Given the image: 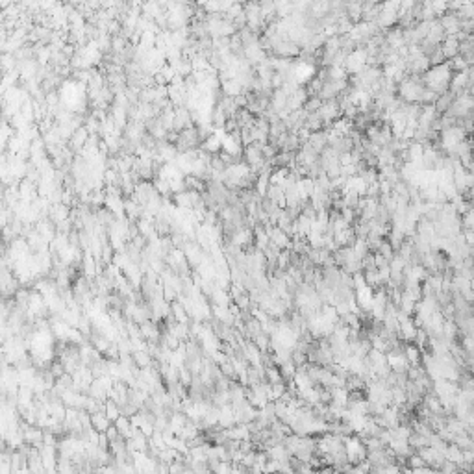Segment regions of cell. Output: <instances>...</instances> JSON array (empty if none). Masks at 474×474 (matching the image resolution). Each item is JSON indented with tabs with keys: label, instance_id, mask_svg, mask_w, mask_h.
<instances>
[{
	"label": "cell",
	"instance_id": "3957f363",
	"mask_svg": "<svg viewBox=\"0 0 474 474\" xmlns=\"http://www.w3.org/2000/svg\"><path fill=\"white\" fill-rule=\"evenodd\" d=\"M104 413H106V417L110 420H115L121 417V413H119V407L113 404V402H106V406H104Z\"/></svg>",
	"mask_w": 474,
	"mask_h": 474
},
{
	"label": "cell",
	"instance_id": "277c9868",
	"mask_svg": "<svg viewBox=\"0 0 474 474\" xmlns=\"http://www.w3.org/2000/svg\"><path fill=\"white\" fill-rule=\"evenodd\" d=\"M134 361H135L137 365H139V367H145V365H148L150 358H148V356H146L145 352H135V354H134Z\"/></svg>",
	"mask_w": 474,
	"mask_h": 474
},
{
	"label": "cell",
	"instance_id": "6da1fadb",
	"mask_svg": "<svg viewBox=\"0 0 474 474\" xmlns=\"http://www.w3.org/2000/svg\"><path fill=\"white\" fill-rule=\"evenodd\" d=\"M243 85L239 84V80H228V82H222L220 84V91H222V95L224 97H230V98H235L239 97L241 93H243Z\"/></svg>",
	"mask_w": 474,
	"mask_h": 474
},
{
	"label": "cell",
	"instance_id": "7a4b0ae2",
	"mask_svg": "<svg viewBox=\"0 0 474 474\" xmlns=\"http://www.w3.org/2000/svg\"><path fill=\"white\" fill-rule=\"evenodd\" d=\"M69 213H71V209L67 207V204H56V206L50 207V219L54 220L56 224H60V222H63V220L69 219Z\"/></svg>",
	"mask_w": 474,
	"mask_h": 474
}]
</instances>
